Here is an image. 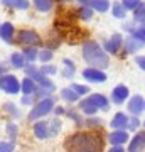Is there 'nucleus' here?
I'll return each mask as SVG.
<instances>
[{
  "instance_id": "1",
  "label": "nucleus",
  "mask_w": 145,
  "mask_h": 152,
  "mask_svg": "<svg viewBox=\"0 0 145 152\" xmlns=\"http://www.w3.org/2000/svg\"><path fill=\"white\" fill-rule=\"evenodd\" d=\"M68 152H101L103 151V140L101 137L95 134H74L66 139L64 142Z\"/></svg>"
},
{
  "instance_id": "2",
  "label": "nucleus",
  "mask_w": 145,
  "mask_h": 152,
  "mask_svg": "<svg viewBox=\"0 0 145 152\" xmlns=\"http://www.w3.org/2000/svg\"><path fill=\"white\" fill-rule=\"evenodd\" d=\"M83 59L95 69H105L110 66V58L95 41H88L83 44Z\"/></svg>"
},
{
  "instance_id": "3",
  "label": "nucleus",
  "mask_w": 145,
  "mask_h": 152,
  "mask_svg": "<svg viewBox=\"0 0 145 152\" xmlns=\"http://www.w3.org/2000/svg\"><path fill=\"white\" fill-rule=\"evenodd\" d=\"M79 108L83 110L86 115H95L100 108L106 112V110H108V100H106V96H105V95L95 93V95L86 96L85 100L81 102V103H79Z\"/></svg>"
},
{
  "instance_id": "4",
  "label": "nucleus",
  "mask_w": 145,
  "mask_h": 152,
  "mask_svg": "<svg viewBox=\"0 0 145 152\" xmlns=\"http://www.w3.org/2000/svg\"><path fill=\"white\" fill-rule=\"evenodd\" d=\"M61 129V120L59 118H52L47 122H37L34 125V135L37 139H49L54 137Z\"/></svg>"
},
{
  "instance_id": "5",
  "label": "nucleus",
  "mask_w": 145,
  "mask_h": 152,
  "mask_svg": "<svg viewBox=\"0 0 145 152\" xmlns=\"http://www.w3.org/2000/svg\"><path fill=\"white\" fill-rule=\"evenodd\" d=\"M24 69H26V73H27V78H31L32 81L39 83V85H41V88L47 90V91H54L52 81H49L47 76L41 73V69H37V68H36V66H32V64H31V66H26Z\"/></svg>"
},
{
  "instance_id": "6",
  "label": "nucleus",
  "mask_w": 145,
  "mask_h": 152,
  "mask_svg": "<svg viewBox=\"0 0 145 152\" xmlns=\"http://www.w3.org/2000/svg\"><path fill=\"white\" fill-rule=\"evenodd\" d=\"M52 108H54V102L52 100H51V98H42L41 102H37V103L32 107L31 113H29V118L31 120L42 118V117H46L47 113H51Z\"/></svg>"
},
{
  "instance_id": "7",
  "label": "nucleus",
  "mask_w": 145,
  "mask_h": 152,
  "mask_svg": "<svg viewBox=\"0 0 145 152\" xmlns=\"http://www.w3.org/2000/svg\"><path fill=\"white\" fill-rule=\"evenodd\" d=\"M0 88L9 95H15L20 90V83L14 75H4L0 76Z\"/></svg>"
},
{
  "instance_id": "8",
  "label": "nucleus",
  "mask_w": 145,
  "mask_h": 152,
  "mask_svg": "<svg viewBox=\"0 0 145 152\" xmlns=\"http://www.w3.org/2000/svg\"><path fill=\"white\" fill-rule=\"evenodd\" d=\"M17 39H19V42L22 44H27V46H32V48H36V46H39L41 44V37H39L37 32H34V31H20V32L17 34Z\"/></svg>"
},
{
  "instance_id": "9",
  "label": "nucleus",
  "mask_w": 145,
  "mask_h": 152,
  "mask_svg": "<svg viewBox=\"0 0 145 152\" xmlns=\"http://www.w3.org/2000/svg\"><path fill=\"white\" fill-rule=\"evenodd\" d=\"M83 78L88 80V81H91V83L106 81V75H105L101 69H95V68H86V69L83 71Z\"/></svg>"
},
{
  "instance_id": "10",
  "label": "nucleus",
  "mask_w": 145,
  "mask_h": 152,
  "mask_svg": "<svg viewBox=\"0 0 145 152\" xmlns=\"http://www.w3.org/2000/svg\"><path fill=\"white\" fill-rule=\"evenodd\" d=\"M128 110H130V113L140 115L145 110V100L140 96V95L132 96V98H130V102H128Z\"/></svg>"
},
{
  "instance_id": "11",
  "label": "nucleus",
  "mask_w": 145,
  "mask_h": 152,
  "mask_svg": "<svg viewBox=\"0 0 145 152\" xmlns=\"http://www.w3.org/2000/svg\"><path fill=\"white\" fill-rule=\"evenodd\" d=\"M128 88L125 86V85H118V86H115L113 88V91H111V100H113V103H123L125 100H127V96H128Z\"/></svg>"
},
{
  "instance_id": "12",
  "label": "nucleus",
  "mask_w": 145,
  "mask_h": 152,
  "mask_svg": "<svg viewBox=\"0 0 145 152\" xmlns=\"http://www.w3.org/2000/svg\"><path fill=\"white\" fill-rule=\"evenodd\" d=\"M144 46H145V42H142L140 39H137L135 36H132V34L125 39V53H130V54H132V53H137V51L142 49Z\"/></svg>"
},
{
  "instance_id": "13",
  "label": "nucleus",
  "mask_w": 145,
  "mask_h": 152,
  "mask_svg": "<svg viewBox=\"0 0 145 152\" xmlns=\"http://www.w3.org/2000/svg\"><path fill=\"white\" fill-rule=\"evenodd\" d=\"M122 42H123V37H122L120 34H113L111 37H110V41L105 44V49H106V53H111V54L118 53L120 48H122Z\"/></svg>"
},
{
  "instance_id": "14",
  "label": "nucleus",
  "mask_w": 145,
  "mask_h": 152,
  "mask_svg": "<svg viewBox=\"0 0 145 152\" xmlns=\"http://www.w3.org/2000/svg\"><path fill=\"white\" fill-rule=\"evenodd\" d=\"M145 147V132H140L130 140L128 152H142V149Z\"/></svg>"
},
{
  "instance_id": "15",
  "label": "nucleus",
  "mask_w": 145,
  "mask_h": 152,
  "mask_svg": "<svg viewBox=\"0 0 145 152\" xmlns=\"http://www.w3.org/2000/svg\"><path fill=\"white\" fill-rule=\"evenodd\" d=\"M127 140H128L127 130H113L110 134V142H111L113 145H123Z\"/></svg>"
},
{
  "instance_id": "16",
  "label": "nucleus",
  "mask_w": 145,
  "mask_h": 152,
  "mask_svg": "<svg viewBox=\"0 0 145 152\" xmlns=\"http://www.w3.org/2000/svg\"><path fill=\"white\" fill-rule=\"evenodd\" d=\"M110 124H111V127L115 130H125V129H127V124H128V117L120 112V113H117L113 117V120Z\"/></svg>"
},
{
  "instance_id": "17",
  "label": "nucleus",
  "mask_w": 145,
  "mask_h": 152,
  "mask_svg": "<svg viewBox=\"0 0 145 152\" xmlns=\"http://www.w3.org/2000/svg\"><path fill=\"white\" fill-rule=\"evenodd\" d=\"M20 90L24 93V96H31V95H36L37 91V86H36V81H32L31 78H24L20 83Z\"/></svg>"
},
{
  "instance_id": "18",
  "label": "nucleus",
  "mask_w": 145,
  "mask_h": 152,
  "mask_svg": "<svg viewBox=\"0 0 145 152\" xmlns=\"http://www.w3.org/2000/svg\"><path fill=\"white\" fill-rule=\"evenodd\" d=\"M0 37L4 39L5 42H12V39H14V26L10 22L0 24Z\"/></svg>"
},
{
  "instance_id": "19",
  "label": "nucleus",
  "mask_w": 145,
  "mask_h": 152,
  "mask_svg": "<svg viewBox=\"0 0 145 152\" xmlns=\"http://www.w3.org/2000/svg\"><path fill=\"white\" fill-rule=\"evenodd\" d=\"M2 4H4L5 7L20 9V10H26V9H29V0H2Z\"/></svg>"
},
{
  "instance_id": "20",
  "label": "nucleus",
  "mask_w": 145,
  "mask_h": 152,
  "mask_svg": "<svg viewBox=\"0 0 145 152\" xmlns=\"http://www.w3.org/2000/svg\"><path fill=\"white\" fill-rule=\"evenodd\" d=\"M22 54H24V58H26L27 61L34 63V61L39 58V51H37L36 48H32V46H27V48L22 51Z\"/></svg>"
},
{
  "instance_id": "21",
  "label": "nucleus",
  "mask_w": 145,
  "mask_h": 152,
  "mask_svg": "<svg viewBox=\"0 0 145 152\" xmlns=\"http://www.w3.org/2000/svg\"><path fill=\"white\" fill-rule=\"evenodd\" d=\"M63 64H64V69H63L61 75L64 76V78H71V76L74 75V71H76L74 63H73L71 59H63Z\"/></svg>"
},
{
  "instance_id": "22",
  "label": "nucleus",
  "mask_w": 145,
  "mask_h": 152,
  "mask_svg": "<svg viewBox=\"0 0 145 152\" xmlns=\"http://www.w3.org/2000/svg\"><path fill=\"white\" fill-rule=\"evenodd\" d=\"M10 63L14 68H26V58L22 53H14L10 58Z\"/></svg>"
},
{
  "instance_id": "23",
  "label": "nucleus",
  "mask_w": 145,
  "mask_h": 152,
  "mask_svg": "<svg viewBox=\"0 0 145 152\" xmlns=\"http://www.w3.org/2000/svg\"><path fill=\"white\" fill-rule=\"evenodd\" d=\"M91 7L96 12H106L110 9V2L108 0H91Z\"/></svg>"
},
{
  "instance_id": "24",
  "label": "nucleus",
  "mask_w": 145,
  "mask_h": 152,
  "mask_svg": "<svg viewBox=\"0 0 145 152\" xmlns=\"http://www.w3.org/2000/svg\"><path fill=\"white\" fill-rule=\"evenodd\" d=\"M61 96L64 98L66 102H69V103H73V102H78V98H79V95L76 91H73L71 88H64L63 91H61Z\"/></svg>"
},
{
  "instance_id": "25",
  "label": "nucleus",
  "mask_w": 145,
  "mask_h": 152,
  "mask_svg": "<svg viewBox=\"0 0 145 152\" xmlns=\"http://www.w3.org/2000/svg\"><path fill=\"white\" fill-rule=\"evenodd\" d=\"M135 20L140 22V24H145V2H140V5L135 9L133 12Z\"/></svg>"
},
{
  "instance_id": "26",
  "label": "nucleus",
  "mask_w": 145,
  "mask_h": 152,
  "mask_svg": "<svg viewBox=\"0 0 145 152\" xmlns=\"http://www.w3.org/2000/svg\"><path fill=\"white\" fill-rule=\"evenodd\" d=\"M111 10H113L111 14L117 17V19H123V17L127 15V10H125V7L122 5V4H113Z\"/></svg>"
},
{
  "instance_id": "27",
  "label": "nucleus",
  "mask_w": 145,
  "mask_h": 152,
  "mask_svg": "<svg viewBox=\"0 0 145 152\" xmlns=\"http://www.w3.org/2000/svg\"><path fill=\"white\" fill-rule=\"evenodd\" d=\"M34 4L37 7L41 12H47L51 10V7H52V2L51 0H34Z\"/></svg>"
},
{
  "instance_id": "28",
  "label": "nucleus",
  "mask_w": 145,
  "mask_h": 152,
  "mask_svg": "<svg viewBox=\"0 0 145 152\" xmlns=\"http://www.w3.org/2000/svg\"><path fill=\"white\" fill-rule=\"evenodd\" d=\"M78 12H79V17L81 19H85V20H90V19L93 17V9L91 7H88V5H83Z\"/></svg>"
},
{
  "instance_id": "29",
  "label": "nucleus",
  "mask_w": 145,
  "mask_h": 152,
  "mask_svg": "<svg viewBox=\"0 0 145 152\" xmlns=\"http://www.w3.org/2000/svg\"><path fill=\"white\" fill-rule=\"evenodd\" d=\"M122 5L125 7V10H135L140 5V0H122Z\"/></svg>"
},
{
  "instance_id": "30",
  "label": "nucleus",
  "mask_w": 145,
  "mask_h": 152,
  "mask_svg": "<svg viewBox=\"0 0 145 152\" xmlns=\"http://www.w3.org/2000/svg\"><path fill=\"white\" fill-rule=\"evenodd\" d=\"M71 90H73V91H76L78 93V95H86V93H90V88L88 86H85V85H76V83H73V85H71Z\"/></svg>"
},
{
  "instance_id": "31",
  "label": "nucleus",
  "mask_w": 145,
  "mask_h": 152,
  "mask_svg": "<svg viewBox=\"0 0 145 152\" xmlns=\"http://www.w3.org/2000/svg\"><path fill=\"white\" fill-rule=\"evenodd\" d=\"M132 36H135V37L140 39L142 42H145V24H142V26H138V27H135V31H133Z\"/></svg>"
},
{
  "instance_id": "32",
  "label": "nucleus",
  "mask_w": 145,
  "mask_h": 152,
  "mask_svg": "<svg viewBox=\"0 0 145 152\" xmlns=\"http://www.w3.org/2000/svg\"><path fill=\"white\" fill-rule=\"evenodd\" d=\"M39 59L42 61L44 64L49 63V61L52 59V51H51V49H44V51H41V53H39Z\"/></svg>"
},
{
  "instance_id": "33",
  "label": "nucleus",
  "mask_w": 145,
  "mask_h": 152,
  "mask_svg": "<svg viewBox=\"0 0 145 152\" xmlns=\"http://www.w3.org/2000/svg\"><path fill=\"white\" fill-rule=\"evenodd\" d=\"M41 73H42V75H56V73H58V68H56V66H52V64H44L42 68H41Z\"/></svg>"
},
{
  "instance_id": "34",
  "label": "nucleus",
  "mask_w": 145,
  "mask_h": 152,
  "mask_svg": "<svg viewBox=\"0 0 145 152\" xmlns=\"http://www.w3.org/2000/svg\"><path fill=\"white\" fill-rule=\"evenodd\" d=\"M140 120L137 118V117H132V118H128V124H127V130H135L137 127H138Z\"/></svg>"
},
{
  "instance_id": "35",
  "label": "nucleus",
  "mask_w": 145,
  "mask_h": 152,
  "mask_svg": "<svg viewBox=\"0 0 145 152\" xmlns=\"http://www.w3.org/2000/svg\"><path fill=\"white\" fill-rule=\"evenodd\" d=\"M0 152H14L12 142H0Z\"/></svg>"
},
{
  "instance_id": "36",
  "label": "nucleus",
  "mask_w": 145,
  "mask_h": 152,
  "mask_svg": "<svg viewBox=\"0 0 145 152\" xmlns=\"http://www.w3.org/2000/svg\"><path fill=\"white\" fill-rule=\"evenodd\" d=\"M7 130H9V135H10V139L14 140V137H15V134H17V127L14 124H9L7 125Z\"/></svg>"
},
{
  "instance_id": "37",
  "label": "nucleus",
  "mask_w": 145,
  "mask_h": 152,
  "mask_svg": "<svg viewBox=\"0 0 145 152\" xmlns=\"http://www.w3.org/2000/svg\"><path fill=\"white\" fill-rule=\"evenodd\" d=\"M135 63L140 66V69L145 71V56H137V58H135Z\"/></svg>"
},
{
  "instance_id": "38",
  "label": "nucleus",
  "mask_w": 145,
  "mask_h": 152,
  "mask_svg": "<svg viewBox=\"0 0 145 152\" xmlns=\"http://www.w3.org/2000/svg\"><path fill=\"white\" fill-rule=\"evenodd\" d=\"M22 103L32 105V103H34V95H31V96H24V98H22Z\"/></svg>"
},
{
  "instance_id": "39",
  "label": "nucleus",
  "mask_w": 145,
  "mask_h": 152,
  "mask_svg": "<svg viewBox=\"0 0 145 152\" xmlns=\"http://www.w3.org/2000/svg\"><path fill=\"white\" fill-rule=\"evenodd\" d=\"M108 152H125V149L122 145H113V147H110Z\"/></svg>"
},
{
  "instance_id": "40",
  "label": "nucleus",
  "mask_w": 145,
  "mask_h": 152,
  "mask_svg": "<svg viewBox=\"0 0 145 152\" xmlns=\"http://www.w3.org/2000/svg\"><path fill=\"white\" fill-rule=\"evenodd\" d=\"M79 2L83 5H90V4H91V0H79Z\"/></svg>"
},
{
  "instance_id": "41",
  "label": "nucleus",
  "mask_w": 145,
  "mask_h": 152,
  "mask_svg": "<svg viewBox=\"0 0 145 152\" xmlns=\"http://www.w3.org/2000/svg\"><path fill=\"white\" fill-rule=\"evenodd\" d=\"M56 113L61 115V113H64V110H63V108H56Z\"/></svg>"
},
{
  "instance_id": "42",
  "label": "nucleus",
  "mask_w": 145,
  "mask_h": 152,
  "mask_svg": "<svg viewBox=\"0 0 145 152\" xmlns=\"http://www.w3.org/2000/svg\"><path fill=\"white\" fill-rule=\"evenodd\" d=\"M2 71H4V68H0V73H2Z\"/></svg>"
},
{
  "instance_id": "43",
  "label": "nucleus",
  "mask_w": 145,
  "mask_h": 152,
  "mask_svg": "<svg viewBox=\"0 0 145 152\" xmlns=\"http://www.w3.org/2000/svg\"><path fill=\"white\" fill-rule=\"evenodd\" d=\"M144 125H145V124H144Z\"/></svg>"
}]
</instances>
